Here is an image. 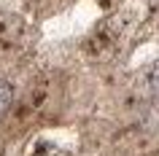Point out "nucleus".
<instances>
[{"mask_svg":"<svg viewBox=\"0 0 159 156\" xmlns=\"http://www.w3.org/2000/svg\"><path fill=\"white\" fill-rule=\"evenodd\" d=\"M151 86H154V91L159 94V65L151 70Z\"/></svg>","mask_w":159,"mask_h":156,"instance_id":"2","label":"nucleus"},{"mask_svg":"<svg viewBox=\"0 0 159 156\" xmlns=\"http://www.w3.org/2000/svg\"><path fill=\"white\" fill-rule=\"evenodd\" d=\"M11 102H14V89H11V83L0 81V116L11 108Z\"/></svg>","mask_w":159,"mask_h":156,"instance_id":"1","label":"nucleus"}]
</instances>
